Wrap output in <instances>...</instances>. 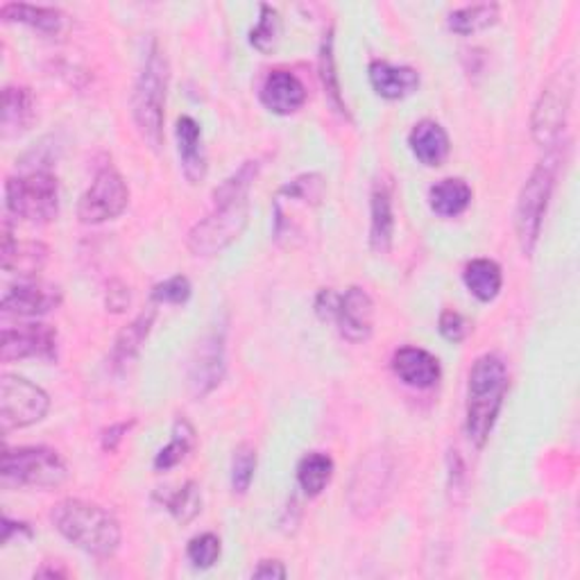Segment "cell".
<instances>
[{
	"mask_svg": "<svg viewBox=\"0 0 580 580\" xmlns=\"http://www.w3.org/2000/svg\"><path fill=\"white\" fill-rule=\"evenodd\" d=\"M3 479L21 488L53 490L66 483L68 468L64 458L48 447H19L3 453Z\"/></svg>",
	"mask_w": 580,
	"mask_h": 580,
	"instance_id": "7",
	"label": "cell"
},
{
	"mask_svg": "<svg viewBox=\"0 0 580 580\" xmlns=\"http://www.w3.org/2000/svg\"><path fill=\"white\" fill-rule=\"evenodd\" d=\"M51 519L62 537L89 556L111 558L121 547L119 519L91 501L64 499L53 508Z\"/></svg>",
	"mask_w": 580,
	"mask_h": 580,
	"instance_id": "2",
	"label": "cell"
},
{
	"mask_svg": "<svg viewBox=\"0 0 580 580\" xmlns=\"http://www.w3.org/2000/svg\"><path fill=\"white\" fill-rule=\"evenodd\" d=\"M196 447V429L190 427V422L184 417H177L173 424V438L171 442L154 456V470L168 472L177 468L179 462Z\"/></svg>",
	"mask_w": 580,
	"mask_h": 580,
	"instance_id": "28",
	"label": "cell"
},
{
	"mask_svg": "<svg viewBox=\"0 0 580 580\" xmlns=\"http://www.w3.org/2000/svg\"><path fill=\"white\" fill-rule=\"evenodd\" d=\"M134 424H136V422L130 419V422H119V424H113V427L105 429V431H102V438H100L102 449H105L107 453H113L116 449L121 447L123 438L130 434V429L134 427Z\"/></svg>",
	"mask_w": 580,
	"mask_h": 580,
	"instance_id": "41",
	"label": "cell"
},
{
	"mask_svg": "<svg viewBox=\"0 0 580 580\" xmlns=\"http://www.w3.org/2000/svg\"><path fill=\"white\" fill-rule=\"evenodd\" d=\"M225 376V338L222 333H209L196 350L190 363V393L198 400L214 393Z\"/></svg>",
	"mask_w": 580,
	"mask_h": 580,
	"instance_id": "13",
	"label": "cell"
},
{
	"mask_svg": "<svg viewBox=\"0 0 580 580\" xmlns=\"http://www.w3.org/2000/svg\"><path fill=\"white\" fill-rule=\"evenodd\" d=\"M408 147L419 164L429 166V168H438L449 157L451 141H449L447 130L440 123L419 121L408 134Z\"/></svg>",
	"mask_w": 580,
	"mask_h": 580,
	"instance_id": "21",
	"label": "cell"
},
{
	"mask_svg": "<svg viewBox=\"0 0 580 580\" xmlns=\"http://www.w3.org/2000/svg\"><path fill=\"white\" fill-rule=\"evenodd\" d=\"M168 62L157 42H152L132 96V113L141 139L160 150L164 143V113L168 94Z\"/></svg>",
	"mask_w": 580,
	"mask_h": 580,
	"instance_id": "3",
	"label": "cell"
},
{
	"mask_svg": "<svg viewBox=\"0 0 580 580\" xmlns=\"http://www.w3.org/2000/svg\"><path fill=\"white\" fill-rule=\"evenodd\" d=\"M499 21V6L485 3V6H472V8H462L449 14L447 25L451 32L470 36L477 32H483L492 28Z\"/></svg>",
	"mask_w": 580,
	"mask_h": 580,
	"instance_id": "29",
	"label": "cell"
},
{
	"mask_svg": "<svg viewBox=\"0 0 580 580\" xmlns=\"http://www.w3.org/2000/svg\"><path fill=\"white\" fill-rule=\"evenodd\" d=\"M166 511L179 522L182 526L190 524L203 513V492L196 481H186L182 488H177L173 494L164 499Z\"/></svg>",
	"mask_w": 580,
	"mask_h": 580,
	"instance_id": "30",
	"label": "cell"
},
{
	"mask_svg": "<svg viewBox=\"0 0 580 580\" xmlns=\"http://www.w3.org/2000/svg\"><path fill=\"white\" fill-rule=\"evenodd\" d=\"M472 205V188L466 179L447 177L429 188V207L440 218H456Z\"/></svg>",
	"mask_w": 580,
	"mask_h": 580,
	"instance_id": "25",
	"label": "cell"
},
{
	"mask_svg": "<svg viewBox=\"0 0 580 580\" xmlns=\"http://www.w3.org/2000/svg\"><path fill=\"white\" fill-rule=\"evenodd\" d=\"M252 576L254 578H273V580H282V578H286L288 573H286V567H284V562H280V560H261L259 562V567L252 571Z\"/></svg>",
	"mask_w": 580,
	"mask_h": 580,
	"instance_id": "43",
	"label": "cell"
},
{
	"mask_svg": "<svg viewBox=\"0 0 580 580\" xmlns=\"http://www.w3.org/2000/svg\"><path fill=\"white\" fill-rule=\"evenodd\" d=\"M0 17L6 23H23L46 36H57L66 28V14L55 8H39L28 3H8L0 8Z\"/></svg>",
	"mask_w": 580,
	"mask_h": 580,
	"instance_id": "24",
	"label": "cell"
},
{
	"mask_svg": "<svg viewBox=\"0 0 580 580\" xmlns=\"http://www.w3.org/2000/svg\"><path fill=\"white\" fill-rule=\"evenodd\" d=\"M338 299H340V295H338V293H333L331 288H325V291H320V293H318V297H316V314H318V318H320V320H325V322H331V320L336 318Z\"/></svg>",
	"mask_w": 580,
	"mask_h": 580,
	"instance_id": "42",
	"label": "cell"
},
{
	"mask_svg": "<svg viewBox=\"0 0 580 580\" xmlns=\"http://www.w3.org/2000/svg\"><path fill=\"white\" fill-rule=\"evenodd\" d=\"M508 393V368L499 354L477 359L468 381L466 434L477 449H483L494 431L504 400Z\"/></svg>",
	"mask_w": 580,
	"mask_h": 580,
	"instance_id": "1",
	"label": "cell"
},
{
	"mask_svg": "<svg viewBox=\"0 0 580 580\" xmlns=\"http://www.w3.org/2000/svg\"><path fill=\"white\" fill-rule=\"evenodd\" d=\"M393 370L411 389L429 391L440 381V361L422 347H400L393 354Z\"/></svg>",
	"mask_w": 580,
	"mask_h": 580,
	"instance_id": "17",
	"label": "cell"
},
{
	"mask_svg": "<svg viewBox=\"0 0 580 580\" xmlns=\"http://www.w3.org/2000/svg\"><path fill=\"white\" fill-rule=\"evenodd\" d=\"M558 164H560L558 152H551L547 160H543L535 166V171L522 186V193L517 198V209H515V229H517V241H519L524 256H530L539 241V231H543L545 214H547L551 193L556 186Z\"/></svg>",
	"mask_w": 580,
	"mask_h": 580,
	"instance_id": "4",
	"label": "cell"
},
{
	"mask_svg": "<svg viewBox=\"0 0 580 580\" xmlns=\"http://www.w3.org/2000/svg\"><path fill=\"white\" fill-rule=\"evenodd\" d=\"M130 205V188L123 175L113 166H105L96 173L94 182L85 190L77 205V218L85 225H102L119 218Z\"/></svg>",
	"mask_w": 580,
	"mask_h": 580,
	"instance_id": "10",
	"label": "cell"
},
{
	"mask_svg": "<svg viewBox=\"0 0 580 580\" xmlns=\"http://www.w3.org/2000/svg\"><path fill=\"white\" fill-rule=\"evenodd\" d=\"M220 551H222V545L216 533L196 535L186 547V556L196 569H211L218 562Z\"/></svg>",
	"mask_w": 580,
	"mask_h": 580,
	"instance_id": "36",
	"label": "cell"
},
{
	"mask_svg": "<svg viewBox=\"0 0 580 580\" xmlns=\"http://www.w3.org/2000/svg\"><path fill=\"white\" fill-rule=\"evenodd\" d=\"M259 12V21L250 32V44L261 55H270L282 39V17L273 6H261Z\"/></svg>",
	"mask_w": 580,
	"mask_h": 580,
	"instance_id": "31",
	"label": "cell"
},
{
	"mask_svg": "<svg viewBox=\"0 0 580 580\" xmlns=\"http://www.w3.org/2000/svg\"><path fill=\"white\" fill-rule=\"evenodd\" d=\"M36 119L34 96L28 87H6L3 91V113H0V130L3 139L23 136Z\"/></svg>",
	"mask_w": 580,
	"mask_h": 580,
	"instance_id": "22",
	"label": "cell"
},
{
	"mask_svg": "<svg viewBox=\"0 0 580 580\" xmlns=\"http://www.w3.org/2000/svg\"><path fill=\"white\" fill-rule=\"evenodd\" d=\"M157 320V308L147 306L145 311H141L119 336H116L113 350H111V363L116 370L128 368L141 352V344L152 331V325Z\"/></svg>",
	"mask_w": 580,
	"mask_h": 580,
	"instance_id": "23",
	"label": "cell"
},
{
	"mask_svg": "<svg viewBox=\"0 0 580 580\" xmlns=\"http://www.w3.org/2000/svg\"><path fill=\"white\" fill-rule=\"evenodd\" d=\"M14 533H28L30 535V528L25 524H19V522H12L10 517L3 519V545H10V539Z\"/></svg>",
	"mask_w": 580,
	"mask_h": 580,
	"instance_id": "44",
	"label": "cell"
},
{
	"mask_svg": "<svg viewBox=\"0 0 580 580\" xmlns=\"http://www.w3.org/2000/svg\"><path fill=\"white\" fill-rule=\"evenodd\" d=\"M385 477H389V472L383 470L381 458H372V460H368L365 466H363V472H357V477H354V485H352V494H359V492L363 494L361 504L354 506L357 511H361V506H368L370 494H374V501L379 504L381 492H383V488H385Z\"/></svg>",
	"mask_w": 580,
	"mask_h": 580,
	"instance_id": "34",
	"label": "cell"
},
{
	"mask_svg": "<svg viewBox=\"0 0 580 580\" xmlns=\"http://www.w3.org/2000/svg\"><path fill=\"white\" fill-rule=\"evenodd\" d=\"M130 306V286L121 280H113L107 284V308L113 314H123Z\"/></svg>",
	"mask_w": 580,
	"mask_h": 580,
	"instance_id": "40",
	"label": "cell"
},
{
	"mask_svg": "<svg viewBox=\"0 0 580 580\" xmlns=\"http://www.w3.org/2000/svg\"><path fill=\"white\" fill-rule=\"evenodd\" d=\"M261 102L277 116H291L306 102V89L291 70H273L261 87Z\"/></svg>",
	"mask_w": 580,
	"mask_h": 580,
	"instance_id": "18",
	"label": "cell"
},
{
	"mask_svg": "<svg viewBox=\"0 0 580 580\" xmlns=\"http://www.w3.org/2000/svg\"><path fill=\"white\" fill-rule=\"evenodd\" d=\"M320 80L325 87V94L329 96V102L333 105V109L342 116H350L347 113V105L342 100V91H340V80H338V73H336V57H333V30H329L322 39V46H320Z\"/></svg>",
	"mask_w": 580,
	"mask_h": 580,
	"instance_id": "32",
	"label": "cell"
},
{
	"mask_svg": "<svg viewBox=\"0 0 580 580\" xmlns=\"http://www.w3.org/2000/svg\"><path fill=\"white\" fill-rule=\"evenodd\" d=\"M23 359H57V331L48 325H23L19 329L3 331L0 361L12 363Z\"/></svg>",
	"mask_w": 580,
	"mask_h": 580,
	"instance_id": "11",
	"label": "cell"
},
{
	"mask_svg": "<svg viewBox=\"0 0 580 580\" xmlns=\"http://www.w3.org/2000/svg\"><path fill=\"white\" fill-rule=\"evenodd\" d=\"M333 477V460L329 453H306L297 466V483L306 496H318Z\"/></svg>",
	"mask_w": 580,
	"mask_h": 580,
	"instance_id": "27",
	"label": "cell"
},
{
	"mask_svg": "<svg viewBox=\"0 0 580 580\" xmlns=\"http://www.w3.org/2000/svg\"><path fill=\"white\" fill-rule=\"evenodd\" d=\"M250 200L216 205V209L188 231L186 245L193 256H216L234 243L248 227Z\"/></svg>",
	"mask_w": 580,
	"mask_h": 580,
	"instance_id": "8",
	"label": "cell"
},
{
	"mask_svg": "<svg viewBox=\"0 0 580 580\" xmlns=\"http://www.w3.org/2000/svg\"><path fill=\"white\" fill-rule=\"evenodd\" d=\"M10 214L32 225H46L59 214V182L48 171H30L6 184Z\"/></svg>",
	"mask_w": 580,
	"mask_h": 580,
	"instance_id": "6",
	"label": "cell"
},
{
	"mask_svg": "<svg viewBox=\"0 0 580 580\" xmlns=\"http://www.w3.org/2000/svg\"><path fill=\"white\" fill-rule=\"evenodd\" d=\"M438 329L442 333L445 340L449 342H462L468 338L470 333V322L462 318L458 311H451V308H447V311L440 314V320H438Z\"/></svg>",
	"mask_w": 580,
	"mask_h": 580,
	"instance_id": "39",
	"label": "cell"
},
{
	"mask_svg": "<svg viewBox=\"0 0 580 580\" xmlns=\"http://www.w3.org/2000/svg\"><path fill=\"white\" fill-rule=\"evenodd\" d=\"M333 322L338 325V331L344 340L354 344L370 340L374 329V302L370 293L361 286L347 288L338 299Z\"/></svg>",
	"mask_w": 580,
	"mask_h": 580,
	"instance_id": "12",
	"label": "cell"
},
{
	"mask_svg": "<svg viewBox=\"0 0 580 580\" xmlns=\"http://www.w3.org/2000/svg\"><path fill=\"white\" fill-rule=\"evenodd\" d=\"M51 250L39 241H17L12 237V229L6 222L3 227V248H0V259H3L6 273L19 277H34L42 273L48 263Z\"/></svg>",
	"mask_w": 580,
	"mask_h": 580,
	"instance_id": "16",
	"label": "cell"
},
{
	"mask_svg": "<svg viewBox=\"0 0 580 580\" xmlns=\"http://www.w3.org/2000/svg\"><path fill=\"white\" fill-rule=\"evenodd\" d=\"M280 196H288L291 200H299L304 205H318L325 196V179L318 173L299 175L280 190Z\"/></svg>",
	"mask_w": 580,
	"mask_h": 580,
	"instance_id": "37",
	"label": "cell"
},
{
	"mask_svg": "<svg viewBox=\"0 0 580 580\" xmlns=\"http://www.w3.org/2000/svg\"><path fill=\"white\" fill-rule=\"evenodd\" d=\"M190 282L184 275H175L162 284H157L152 288V299L157 304H186L190 299Z\"/></svg>",
	"mask_w": 580,
	"mask_h": 580,
	"instance_id": "38",
	"label": "cell"
},
{
	"mask_svg": "<svg viewBox=\"0 0 580 580\" xmlns=\"http://www.w3.org/2000/svg\"><path fill=\"white\" fill-rule=\"evenodd\" d=\"M462 282L479 302H492L501 293V286H504V275H501L496 261L474 259L466 265Z\"/></svg>",
	"mask_w": 580,
	"mask_h": 580,
	"instance_id": "26",
	"label": "cell"
},
{
	"mask_svg": "<svg viewBox=\"0 0 580 580\" xmlns=\"http://www.w3.org/2000/svg\"><path fill=\"white\" fill-rule=\"evenodd\" d=\"M48 408L51 397L36 383L14 374L0 379V427L6 434L42 422Z\"/></svg>",
	"mask_w": 580,
	"mask_h": 580,
	"instance_id": "9",
	"label": "cell"
},
{
	"mask_svg": "<svg viewBox=\"0 0 580 580\" xmlns=\"http://www.w3.org/2000/svg\"><path fill=\"white\" fill-rule=\"evenodd\" d=\"M182 171L190 184H200L207 177V157L203 147V130L196 119L182 116L175 128Z\"/></svg>",
	"mask_w": 580,
	"mask_h": 580,
	"instance_id": "20",
	"label": "cell"
},
{
	"mask_svg": "<svg viewBox=\"0 0 580 580\" xmlns=\"http://www.w3.org/2000/svg\"><path fill=\"white\" fill-rule=\"evenodd\" d=\"M370 248L383 256L393 248L395 214H393V184L391 179H376L370 196Z\"/></svg>",
	"mask_w": 580,
	"mask_h": 580,
	"instance_id": "15",
	"label": "cell"
},
{
	"mask_svg": "<svg viewBox=\"0 0 580 580\" xmlns=\"http://www.w3.org/2000/svg\"><path fill=\"white\" fill-rule=\"evenodd\" d=\"M256 472V449L248 442L239 445L234 449V458H231V488L237 494H245L254 481Z\"/></svg>",
	"mask_w": 580,
	"mask_h": 580,
	"instance_id": "35",
	"label": "cell"
},
{
	"mask_svg": "<svg viewBox=\"0 0 580 580\" xmlns=\"http://www.w3.org/2000/svg\"><path fill=\"white\" fill-rule=\"evenodd\" d=\"M62 304V288L44 282H30L8 288L3 295V314L19 318L46 316Z\"/></svg>",
	"mask_w": 580,
	"mask_h": 580,
	"instance_id": "14",
	"label": "cell"
},
{
	"mask_svg": "<svg viewBox=\"0 0 580 580\" xmlns=\"http://www.w3.org/2000/svg\"><path fill=\"white\" fill-rule=\"evenodd\" d=\"M370 85L385 100H404L419 89V73L411 66L374 59L370 64Z\"/></svg>",
	"mask_w": 580,
	"mask_h": 580,
	"instance_id": "19",
	"label": "cell"
},
{
	"mask_svg": "<svg viewBox=\"0 0 580 580\" xmlns=\"http://www.w3.org/2000/svg\"><path fill=\"white\" fill-rule=\"evenodd\" d=\"M259 175V162H245L234 175H229L220 186L214 190V205H227L245 200L250 196V186Z\"/></svg>",
	"mask_w": 580,
	"mask_h": 580,
	"instance_id": "33",
	"label": "cell"
},
{
	"mask_svg": "<svg viewBox=\"0 0 580 580\" xmlns=\"http://www.w3.org/2000/svg\"><path fill=\"white\" fill-rule=\"evenodd\" d=\"M576 91V73L573 64L567 62L547 87L539 94L533 116H530V132L533 139L543 147H556L567 128V119L571 111V100Z\"/></svg>",
	"mask_w": 580,
	"mask_h": 580,
	"instance_id": "5",
	"label": "cell"
}]
</instances>
